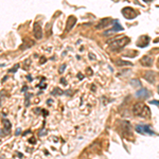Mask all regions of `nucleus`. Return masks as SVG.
I'll list each match as a JSON object with an SVG mask.
<instances>
[{
    "label": "nucleus",
    "mask_w": 159,
    "mask_h": 159,
    "mask_svg": "<svg viewBox=\"0 0 159 159\" xmlns=\"http://www.w3.org/2000/svg\"><path fill=\"white\" fill-rule=\"evenodd\" d=\"M133 112H134L135 116L142 117V118H150V115H151L148 107L145 104L141 103V102H138V103L135 104L134 108H133Z\"/></svg>",
    "instance_id": "obj_1"
},
{
    "label": "nucleus",
    "mask_w": 159,
    "mask_h": 159,
    "mask_svg": "<svg viewBox=\"0 0 159 159\" xmlns=\"http://www.w3.org/2000/svg\"><path fill=\"white\" fill-rule=\"evenodd\" d=\"M128 43H130V38L124 36V37H119L117 39H114L112 41H109L108 43V47H109V49L112 51H117V50L125 47Z\"/></svg>",
    "instance_id": "obj_2"
},
{
    "label": "nucleus",
    "mask_w": 159,
    "mask_h": 159,
    "mask_svg": "<svg viewBox=\"0 0 159 159\" xmlns=\"http://www.w3.org/2000/svg\"><path fill=\"white\" fill-rule=\"evenodd\" d=\"M122 15L126 18V19H134L138 16V13L135 11L134 9L130 7H126L124 9H122Z\"/></svg>",
    "instance_id": "obj_3"
},
{
    "label": "nucleus",
    "mask_w": 159,
    "mask_h": 159,
    "mask_svg": "<svg viewBox=\"0 0 159 159\" xmlns=\"http://www.w3.org/2000/svg\"><path fill=\"white\" fill-rule=\"evenodd\" d=\"M121 128H122V134L125 138H130L133 137L132 135V128H130V124L127 121H121Z\"/></svg>",
    "instance_id": "obj_4"
},
{
    "label": "nucleus",
    "mask_w": 159,
    "mask_h": 159,
    "mask_svg": "<svg viewBox=\"0 0 159 159\" xmlns=\"http://www.w3.org/2000/svg\"><path fill=\"white\" fill-rule=\"evenodd\" d=\"M136 130L139 134H146V135H155V133L151 130L150 125H137Z\"/></svg>",
    "instance_id": "obj_5"
},
{
    "label": "nucleus",
    "mask_w": 159,
    "mask_h": 159,
    "mask_svg": "<svg viewBox=\"0 0 159 159\" xmlns=\"http://www.w3.org/2000/svg\"><path fill=\"white\" fill-rule=\"evenodd\" d=\"M34 36H35L36 39H41L43 37V30H41V26L39 23H34Z\"/></svg>",
    "instance_id": "obj_6"
},
{
    "label": "nucleus",
    "mask_w": 159,
    "mask_h": 159,
    "mask_svg": "<svg viewBox=\"0 0 159 159\" xmlns=\"http://www.w3.org/2000/svg\"><path fill=\"white\" fill-rule=\"evenodd\" d=\"M148 43H150V37L146 35H142L139 37L138 41H137V46L140 48H144L148 45Z\"/></svg>",
    "instance_id": "obj_7"
},
{
    "label": "nucleus",
    "mask_w": 159,
    "mask_h": 159,
    "mask_svg": "<svg viewBox=\"0 0 159 159\" xmlns=\"http://www.w3.org/2000/svg\"><path fill=\"white\" fill-rule=\"evenodd\" d=\"M153 63H154V58H153L152 56H148V55L143 56V57L140 60V64H141L142 66H144V67H150V66L153 65Z\"/></svg>",
    "instance_id": "obj_8"
},
{
    "label": "nucleus",
    "mask_w": 159,
    "mask_h": 159,
    "mask_svg": "<svg viewBox=\"0 0 159 159\" xmlns=\"http://www.w3.org/2000/svg\"><path fill=\"white\" fill-rule=\"evenodd\" d=\"M122 30H123V28L120 26V23H119V20H115V27L112 28V29H110V30H108V31H106L104 34H105V35H109V34L117 33V32L122 31Z\"/></svg>",
    "instance_id": "obj_9"
},
{
    "label": "nucleus",
    "mask_w": 159,
    "mask_h": 159,
    "mask_svg": "<svg viewBox=\"0 0 159 159\" xmlns=\"http://www.w3.org/2000/svg\"><path fill=\"white\" fill-rule=\"evenodd\" d=\"M75 23H76V18L74 17V16H69V17H68L67 23H66V31L69 32L70 30L74 27Z\"/></svg>",
    "instance_id": "obj_10"
},
{
    "label": "nucleus",
    "mask_w": 159,
    "mask_h": 159,
    "mask_svg": "<svg viewBox=\"0 0 159 159\" xmlns=\"http://www.w3.org/2000/svg\"><path fill=\"white\" fill-rule=\"evenodd\" d=\"M114 23L115 21H112L110 18H104V19H102V20L100 21V23L96 26V29H104L105 27H108L110 23Z\"/></svg>",
    "instance_id": "obj_11"
},
{
    "label": "nucleus",
    "mask_w": 159,
    "mask_h": 159,
    "mask_svg": "<svg viewBox=\"0 0 159 159\" xmlns=\"http://www.w3.org/2000/svg\"><path fill=\"white\" fill-rule=\"evenodd\" d=\"M136 96H138V98L140 99H148V96H151V92L148 91V89H144V88H142V89L138 90V91L136 92Z\"/></svg>",
    "instance_id": "obj_12"
},
{
    "label": "nucleus",
    "mask_w": 159,
    "mask_h": 159,
    "mask_svg": "<svg viewBox=\"0 0 159 159\" xmlns=\"http://www.w3.org/2000/svg\"><path fill=\"white\" fill-rule=\"evenodd\" d=\"M155 76H156V74H155V72H153V71L144 72V74H143V78H145L148 82H150L151 84H153L155 82Z\"/></svg>",
    "instance_id": "obj_13"
},
{
    "label": "nucleus",
    "mask_w": 159,
    "mask_h": 159,
    "mask_svg": "<svg viewBox=\"0 0 159 159\" xmlns=\"http://www.w3.org/2000/svg\"><path fill=\"white\" fill-rule=\"evenodd\" d=\"M34 45V41H29V39H23V44L20 46V49H27V48H30L31 46H33Z\"/></svg>",
    "instance_id": "obj_14"
},
{
    "label": "nucleus",
    "mask_w": 159,
    "mask_h": 159,
    "mask_svg": "<svg viewBox=\"0 0 159 159\" xmlns=\"http://www.w3.org/2000/svg\"><path fill=\"white\" fill-rule=\"evenodd\" d=\"M116 65L117 66H130L133 64H130V62H125V61H122V60H118L116 62Z\"/></svg>",
    "instance_id": "obj_15"
},
{
    "label": "nucleus",
    "mask_w": 159,
    "mask_h": 159,
    "mask_svg": "<svg viewBox=\"0 0 159 159\" xmlns=\"http://www.w3.org/2000/svg\"><path fill=\"white\" fill-rule=\"evenodd\" d=\"M130 85H132L133 87H141V83H140L139 80H137V78H134V80L130 81Z\"/></svg>",
    "instance_id": "obj_16"
},
{
    "label": "nucleus",
    "mask_w": 159,
    "mask_h": 159,
    "mask_svg": "<svg viewBox=\"0 0 159 159\" xmlns=\"http://www.w3.org/2000/svg\"><path fill=\"white\" fill-rule=\"evenodd\" d=\"M2 123L5 124V127L7 128V130H11V123H10L9 120L5 119V120H3V121H2Z\"/></svg>",
    "instance_id": "obj_17"
},
{
    "label": "nucleus",
    "mask_w": 159,
    "mask_h": 159,
    "mask_svg": "<svg viewBox=\"0 0 159 159\" xmlns=\"http://www.w3.org/2000/svg\"><path fill=\"white\" fill-rule=\"evenodd\" d=\"M63 93H64V92L62 91L60 88H55V89H54V91H52V94H53V96H61V94H63Z\"/></svg>",
    "instance_id": "obj_18"
},
{
    "label": "nucleus",
    "mask_w": 159,
    "mask_h": 159,
    "mask_svg": "<svg viewBox=\"0 0 159 159\" xmlns=\"http://www.w3.org/2000/svg\"><path fill=\"white\" fill-rule=\"evenodd\" d=\"M18 68H19V65H18V64H17V65H16L15 67H14V68H12V69L10 70V72H16V70H17Z\"/></svg>",
    "instance_id": "obj_19"
},
{
    "label": "nucleus",
    "mask_w": 159,
    "mask_h": 159,
    "mask_svg": "<svg viewBox=\"0 0 159 159\" xmlns=\"http://www.w3.org/2000/svg\"><path fill=\"white\" fill-rule=\"evenodd\" d=\"M151 104H154V105H158L159 106V101H151Z\"/></svg>",
    "instance_id": "obj_20"
},
{
    "label": "nucleus",
    "mask_w": 159,
    "mask_h": 159,
    "mask_svg": "<svg viewBox=\"0 0 159 159\" xmlns=\"http://www.w3.org/2000/svg\"><path fill=\"white\" fill-rule=\"evenodd\" d=\"M65 68H66V65H63L61 67V69H60V73H62L63 72V70H65Z\"/></svg>",
    "instance_id": "obj_21"
},
{
    "label": "nucleus",
    "mask_w": 159,
    "mask_h": 159,
    "mask_svg": "<svg viewBox=\"0 0 159 159\" xmlns=\"http://www.w3.org/2000/svg\"><path fill=\"white\" fill-rule=\"evenodd\" d=\"M61 83H62V84H64V85H66V81H65V80H64V78H62V80H61Z\"/></svg>",
    "instance_id": "obj_22"
},
{
    "label": "nucleus",
    "mask_w": 159,
    "mask_h": 159,
    "mask_svg": "<svg viewBox=\"0 0 159 159\" xmlns=\"http://www.w3.org/2000/svg\"><path fill=\"white\" fill-rule=\"evenodd\" d=\"M20 134V128H18L17 130H16V135H19Z\"/></svg>",
    "instance_id": "obj_23"
},
{
    "label": "nucleus",
    "mask_w": 159,
    "mask_h": 159,
    "mask_svg": "<svg viewBox=\"0 0 159 159\" xmlns=\"http://www.w3.org/2000/svg\"><path fill=\"white\" fill-rule=\"evenodd\" d=\"M78 78H84V76H83V75H81V74H78Z\"/></svg>",
    "instance_id": "obj_24"
},
{
    "label": "nucleus",
    "mask_w": 159,
    "mask_h": 159,
    "mask_svg": "<svg viewBox=\"0 0 159 159\" xmlns=\"http://www.w3.org/2000/svg\"><path fill=\"white\" fill-rule=\"evenodd\" d=\"M143 1H145V2H151V1H153V0H143Z\"/></svg>",
    "instance_id": "obj_25"
},
{
    "label": "nucleus",
    "mask_w": 159,
    "mask_h": 159,
    "mask_svg": "<svg viewBox=\"0 0 159 159\" xmlns=\"http://www.w3.org/2000/svg\"><path fill=\"white\" fill-rule=\"evenodd\" d=\"M158 93H159V86H158Z\"/></svg>",
    "instance_id": "obj_26"
},
{
    "label": "nucleus",
    "mask_w": 159,
    "mask_h": 159,
    "mask_svg": "<svg viewBox=\"0 0 159 159\" xmlns=\"http://www.w3.org/2000/svg\"><path fill=\"white\" fill-rule=\"evenodd\" d=\"M158 64H159V60H158Z\"/></svg>",
    "instance_id": "obj_27"
}]
</instances>
